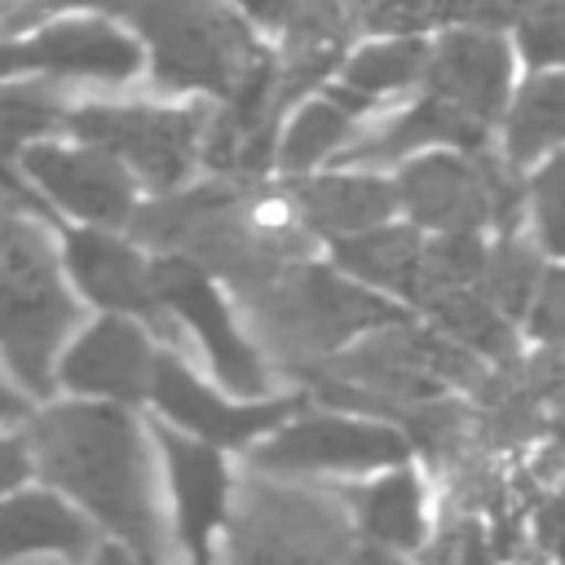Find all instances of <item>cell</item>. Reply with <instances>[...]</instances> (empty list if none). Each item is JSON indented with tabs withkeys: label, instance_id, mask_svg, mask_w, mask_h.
<instances>
[{
	"label": "cell",
	"instance_id": "cell-1",
	"mask_svg": "<svg viewBox=\"0 0 565 565\" xmlns=\"http://www.w3.org/2000/svg\"><path fill=\"white\" fill-rule=\"evenodd\" d=\"M22 424L31 468L110 530L137 565H163L154 472L137 419L110 402H49Z\"/></svg>",
	"mask_w": 565,
	"mask_h": 565
},
{
	"label": "cell",
	"instance_id": "cell-2",
	"mask_svg": "<svg viewBox=\"0 0 565 565\" xmlns=\"http://www.w3.org/2000/svg\"><path fill=\"white\" fill-rule=\"evenodd\" d=\"M79 327V300L62 278L44 221L0 212V358L22 397H49L53 362Z\"/></svg>",
	"mask_w": 565,
	"mask_h": 565
},
{
	"label": "cell",
	"instance_id": "cell-3",
	"mask_svg": "<svg viewBox=\"0 0 565 565\" xmlns=\"http://www.w3.org/2000/svg\"><path fill=\"white\" fill-rule=\"evenodd\" d=\"M238 305L252 318L260 349L274 353L287 375H300L327 353L344 349L349 340L406 318V309L393 305L388 296L366 291L340 269L313 260L287 265L265 287L247 291Z\"/></svg>",
	"mask_w": 565,
	"mask_h": 565
},
{
	"label": "cell",
	"instance_id": "cell-4",
	"mask_svg": "<svg viewBox=\"0 0 565 565\" xmlns=\"http://www.w3.org/2000/svg\"><path fill=\"white\" fill-rule=\"evenodd\" d=\"M234 565H344L353 552V512L344 490H309L287 477L247 472L225 503Z\"/></svg>",
	"mask_w": 565,
	"mask_h": 565
},
{
	"label": "cell",
	"instance_id": "cell-5",
	"mask_svg": "<svg viewBox=\"0 0 565 565\" xmlns=\"http://www.w3.org/2000/svg\"><path fill=\"white\" fill-rule=\"evenodd\" d=\"M97 9L119 13L141 31L163 88H203L230 97L265 57L247 22L225 0H97Z\"/></svg>",
	"mask_w": 565,
	"mask_h": 565
},
{
	"label": "cell",
	"instance_id": "cell-6",
	"mask_svg": "<svg viewBox=\"0 0 565 565\" xmlns=\"http://www.w3.org/2000/svg\"><path fill=\"white\" fill-rule=\"evenodd\" d=\"M397 207H406L415 230L433 234H481L494 225V234H516L525 185L516 172L486 150H433L411 163H402L393 181Z\"/></svg>",
	"mask_w": 565,
	"mask_h": 565
},
{
	"label": "cell",
	"instance_id": "cell-7",
	"mask_svg": "<svg viewBox=\"0 0 565 565\" xmlns=\"http://www.w3.org/2000/svg\"><path fill=\"white\" fill-rule=\"evenodd\" d=\"M207 115V106H75L62 115V128L119 159L146 190L168 194L185 185Z\"/></svg>",
	"mask_w": 565,
	"mask_h": 565
},
{
	"label": "cell",
	"instance_id": "cell-8",
	"mask_svg": "<svg viewBox=\"0 0 565 565\" xmlns=\"http://www.w3.org/2000/svg\"><path fill=\"white\" fill-rule=\"evenodd\" d=\"M411 459L406 437L393 424L340 415V411H309L291 415L274 437L247 450V472L260 477H309V472H371V468H402Z\"/></svg>",
	"mask_w": 565,
	"mask_h": 565
},
{
	"label": "cell",
	"instance_id": "cell-9",
	"mask_svg": "<svg viewBox=\"0 0 565 565\" xmlns=\"http://www.w3.org/2000/svg\"><path fill=\"white\" fill-rule=\"evenodd\" d=\"M150 287H154V300L163 305V313L185 322L190 335L203 344V353L225 388L265 397V388H269L265 353L238 331L216 282L199 265H190L185 256H150Z\"/></svg>",
	"mask_w": 565,
	"mask_h": 565
},
{
	"label": "cell",
	"instance_id": "cell-10",
	"mask_svg": "<svg viewBox=\"0 0 565 565\" xmlns=\"http://www.w3.org/2000/svg\"><path fill=\"white\" fill-rule=\"evenodd\" d=\"M146 402H154L168 424L185 428L203 446H247L260 433L300 415L309 397L287 393V397H252L238 406V402H225L221 393H212L172 349H163V353H154Z\"/></svg>",
	"mask_w": 565,
	"mask_h": 565
},
{
	"label": "cell",
	"instance_id": "cell-11",
	"mask_svg": "<svg viewBox=\"0 0 565 565\" xmlns=\"http://www.w3.org/2000/svg\"><path fill=\"white\" fill-rule=\"evenodd\" d=\"M22 181L40 190L53 207L97 225L119 230L128 225L137 207V181L119 159H110L97 146H57V141H31L18 150Z\"/></svg>",
	"mask_w": 565,
	"mask_h": 565
},
{
	"label": "cell",
	"instance_id": "cell-12",
	"mask_svg": "<svg viewBox=\"0 0 565 565\" xmlns=\"http://www.w3.org/2000/svg\"><path fill=\"white\" fill-rule=\"evenodd\" d=\"M154 353L159 349L150 344V331L141 322L106 313L62 344L53 362V384L79 397H102L110 406H132L150 393Z\"/></svg>",
	"mask_w": 565,
	"mask_h": 565
},
{
	"label": "cell",
	"instance_id": "cell-13",
	"mask_svg": "<svg viewBox=\"0 0 565 565\" xmlns=\"http://www.w3.org/2000/svg\"><path fill=\"white\" fill-rule=\"evenodd\" d=\"M137 71H141V44L106 18H66L31 35L0 40V79L9 75L128 79Z\"/></svg>",
	"mask_w": 565,
	"mask_h": 565
},
{
	"label": "cell",
	"instance_id": "cell-14",
	"mask_svg": "<svg viewBox=\"0 0 565 565\" xmlns=\"http://www.w3.org/2000/svg\"><path fill=\"white\" fill-rule=\"evenodd\" d=\"M57 260L66 265L75 287L106 313L137 318L146 331L172 335V322L150 287V256H141L128 238H115L110 230H97V225H79V230H66Z\"/></svg>",
	"mask_w": 565,
	"mask_h": 565
},
{
	"label": "cell",
	"instance_id": "cell-15",
	"mask_svg": "<svg viewBox=\"0 0 565 565\" xmlns=\"http://www.w3.org/2000/svg\"><path fill=\"white\" fill-rule=\"evenodd\" d=\"M419 79H424L428 97H437V102L463 110L468 119H477L481 128H490L508 106L512 53L494 31L455 26L437 44H428V62H424Z\"/></svg>",
	"mask_w": 565,
	"mask_h": 565
},
{
	"label": "cell",
	"instance_id": "cell-16",
	"mask_svg": "<svg viewBox=\"0 0 565 565\" xmlns=\"http://www.w3.org/2000/svg\"><path fill=\"white\" fill-rule=\"evenodd\" d=\"M154 441L163 450L168 481H172L177 539H181L190 565H212V530L225 521L230 472H225L216 446H203L194 437H181L168 424L154 428Z\"/></svg>",
	"mask_w": 565,
	"mask_h": 565
},
{
	"label": "cell",
	"instance_id": "cell-17",
	"mask_svg": "<svg viewBox=\"0 0 565 565\" xmlns=\"http://www.w3.org/2000/svg\"><path fill=\"white\" fill-rule=\"evenodd\" d=\"M291 221L313 238H349L371 225H384L397 212V194L388 177L375 172H318V177H291L287 190Z\"/></svg>",
	"mask_w": 565,
	"mask_h": 565
},
{
	"label": "cell",
	"instance_id": "cell-18",
	"mask_svg": "<svg viewBox=\"0 0 565 565\" xmlns=\"http://www.w3.org/2000/svg\"><path fill=\"white\" fill-rule=\"evenodd\" d=\"M97 534L88 516H79L53 490H13L0 499V565L57 552V556H88Z\"/></svg>",
	"mask_w": 565,
	"mask_h": 565
},
{
	"label": "cell",
	"instance_id": "cell-19",
	"mask_svg": "<svg viewBox=\"0 0 565 565\" xmlns=\"http://www.w3.org/2000/svg\"><path fill=\"white\" fill-rule=\"evenodd\" d=\"M490 128H481L477 119H468L463 110L437 102V97H419L415 106H406L402 115H393L388 124H380L366 137L344 141L340 159L344 163H393L406 159L424 146H455V150H486Z\"/></svg>",
	"mask_w": 565,
	"mask_h": 565
},
{
	"label": "cell",
	"instance_id": "cell-20",
	"mask_svg": "<svg viewBox=\"0 0 565 565\" xmlns=\"http://www.w3.org/2000/svg\"><path fill=\"white\" fill-rule=\"evenodd\" d=\"M419 247L424 234L415 225H371L362 234L335 238L331 243V269H340L344 278L362 282L366 291L388 296L393 305L411 309L415 300V278H419Z\"/></svg>",
	"mask_w": 565,
	"mask_h": 565
},
{
	"label": "cell",
	"instance_id": "cell-21",
	"mask_svg": "<svg viewBox=\"0 0 565 565\" xmlns=\"http://www.w3.org/2000/svg\"><path fill=\"white\" fill-rule=\"evenodd\" d=\"M344 499H349V512H353V530L366 543L388 547V552L424 547V539H428L424 486L406 463L388 468L380 481H371V486H362V490H353Z\"/></svg>",
	"mask_w": 565,
	"mask_h": 565
},
{
	"label": "cell",
	"instance_id": "cell-22",
	"mask_svg": "<svg viewBox=\"0 0 565 565\" xmlns=\"http://www.w3.org/2000/svg\"><path fill=\"white\" fill-rule=\"evenodd\" d=\"M419 313H428V327L433 331H441L446 340H455L459 349H468L472 358H481L486 366H499V362H508V358L521 353L516 322H508L481 296V287H446V291L428 296L419 305Z\"/></svg>",
	"mask_w": 565,
	"mask_h": 565
},
{
	"label": "cell",
	"instance_id": "cell-23",
	"mask_svg": "<svg viewBox=\"0 0 565 565\" xmlns=\"http://www.w3.org/2000/svg\"><path fill=\"white\" fill-rule=\"evenodd\" d=\"M561 119H565V84L556 71H539L521 84V93L508 106L503 119V159L512 172L530 168L534 159L552 154L561 141Z\"/></svg>",
	"mask_w": 565,
	"mask_h": 565
},
{
	"label": "cell",
	"instance_id": "cell-24",
	"mask_svg": "<svg viewBox=\"0 0 565 565\" xmlns=\"http://www.w3.org/2000/svg\"><path fill=\"white\" fill-rule=\"evenodd\" d=\"M424 62H428L424 35H388V40L362 44L358 53H349L340 62V88L371 106L375 97H388V93L419 84Z\"/></svg>",
	"mask_w": 565,
	"mask_h": 565
},
{
	"label": "cell",
	"instance_id": "cell-25",
	"mask_svg": "<svg viewBox=\"0 0 565 565\" xmlns=\"http://www.w3.org/2000/svg\"><path fill=\"white\" fill-rule=\"evenodd\" d=\"M353 119H358V115L344 110L331 93L305 102V106L291 115L287 132L274 141V168L287 172V177H309L322 159H331V154L344 150V141L353 137Z\"/></svg>",
	"mask_w": 565,
	"mask_h": 565
},
{
	"label": "cell",
	"instance_id": "cell-26",
	"mask_svg": "<svg viewBox=\"0 0 565 565\" xmlns=\"http://www.w3.org/2000/svg\"><path fill=\"white\" fill-rule=\"evenodd\" d=\"M543 256L534 252V243L516 238V234H499L494 243H486V260H481V296L508 318H525V305L534 300L539 291V278H543Z\"/></svg>",
	"mask_w": 565,
	"mask_h": 565
},
{
	"label": "cell",
	"instance_id": "cell-27",
	"mask_svg": "<svg viewBox=\"0 0 565 565\" xmlns=\"http://www.w3.org/2000/svg\"><path fill=\"white\" fill-rule=\"evenodd\" d=\"M393 428L406 437L411 450H419L433 463H459L468 455V441H472L468 406L450 393H437V397H424V402L406 406L393 419Z\"/></svg>",
	"mask_w": 565,
	"mask_h": 565
},
{
	"label": "cell",
	"instance_id": "cell-28",
	"mask_svg": "<svg viewBox=\"0 0 565 565\" xmlns=\"http://www.w3.org/2000/svg\"><path fill=\"white\" fill-rule=\"evenodd\" d=\"M481 260H486V238L472 230L459 234H433L419 247V278H415V300L411 309H419L428 296L446 291V287H477L481 278Z\"/></svg>",
	"mask_w": 565,
	"mask_h": 565
},
{
	"label": "cell",
	"instance_id": "cell-29",
	"mask_svg": "<svg viewBox=\"0 0 565 565\" xmlns=\"http://www.w3.org/2000/svg\"><path fill=\"white\" fill-rule=\"evenodd\" d=\"M62 106L44 88L4 84L0 88V163H13L22 146L44 141V132L62 128Z\"/></svg>",
	"mask_w": 565,
	"mask_h": 565
},
{
	"label": "cell",
	"instance_id": "cell-30",
	"mask_svg": "<svg viewBox=\"0 0 565 565\" xmlns=\"http://www.w3.org/2000/svg\"><path fill=\"white\" fill-rule=\"evenodd\" d=\"M561 13H565L561 0H525L521 13L512 18L516 22V44H521V53L534 71H552L556 57H561V44H565Z\"/></svg>",
	"mask_w": 565,
	"mask_h": 565
},
{
	"label": "cell",
	"instance_id": "cell-31",
	"mask_svg": "<svg viewBox=\"0 0 565 565\" xmlns=\"http://www.w3.org/2000/svg\"><path fill=\"white\" fill-rule=\"evenodd\" d=\"M349 18L375 35H419L441 22V0H349Z\"/></svg>",
	"mask_w": 565,
	"mask_h": 565
},
{
	"label": "cell",
	"instance_id": "cell-32",
	"mask_svg": "<svg viewBox=\"0 0 565 565\" xmlns=\"http://www.w3.org/2000/svg\"><path fill=\"white\" fill-rule=\"evenodd\" d=\"M561 154H547V163L530 177L525 185V207L534 216V234H539V247L547 256H561V243H565V230H561Z\"/></svg>",
	"mask_w": 565,
	"mask_h": 565
},
{
	"label": "cell",
	"instance_id": "cell-33",
	"mask_svg": "<svg viewBox=\"0 0 565 565\" xmlns=\"http://www.w3.org/2000/svg\"><path fill=\"white\" fill-rule=\"evenodd\" d=\"M428 565H499V556L490 552L481 521L459 516L428 543Z\"/></svg>",
	"mask_w": 565,
	"mask_h": 565
},
{
	"label": "cell",
	"instance_id": "cell-34",
	"mask_svg": "<svg viewBox=\"0 0 565 565\" xmlns=\"http://www.w3.org/2000/svg\"><path fill=\"white\" fill-rule=\"evenodd\" d=\"M525 331H530L539 344H547V349L561 344V331H565V282H561V269H556V265L543 269L539 291H534V300L525 305Z\"/></svg>",
	"mask_w": 565,
	"mask_h": 565
},
{
	"label": "cell",
	"instance_id": "cell-35",
	"mask_svg": "<svg viewBox=\"0 0 565 565\" xmlns=\"http://www.w3.org/2000/svg\"><path fill=\"white\" fill-rule=\"evenodd\" d=\"M525 0H441V22L494 31L499 22H512Z\"/></svg>",
	"mask_w": 565,
	"mask_h": 565
},
{
	"label": "cell",
	"instance_id": "cell-36",
	"mask_svg": "<svg viewBox=\"0 0 565 565\" xmlns=\"http://www.w3.org/2000/svg\"><path fill=\"white\" fill-rule=\"evenodd\" d=\"M26 477H31L26 441H22V437H13V433H0V499H4V494H13Z\"/></svg>",
	"mask_w": 565,
	"mask_h": 565
},
{
	"label": "cell",
	"instance_id": "cell-37",
	"mask_svg": "<svg viewBox=\"0 0 565 565\" xmlns=\"http://www.w3.org/2000/svg\"><path fill=\"white\" fill-rule=\"evenodd\" d=\"M238 4H243L260 26H282L296 0H238Z\"/></svg>",
	"mask_w": 565,
	"mask_h": 565
},
{
	"label": "cell",
	"instance_id": "cell-38",
	"mask_svg": "<svg viewBox=\"0 0 565 565\" xmlns=\"http://www.w3.org/2000/svg\"><path fill=\"white\" fill-rule=\"evenodd\" d=\"M31 415V402L0 375V424H18V419H26Z\"/></svg>",
	"mask_w": 565,
	"mask_h": 565
},
{
	"label": "cell",
	"instance_id": "cell-39",
	"mask_svg": "<svg viewBox=\"0 0 565 565\" xmlns=\"http://www.w3.org/2000/svg\"><path fill=\"white\" fill-rule=\"evenodd\" d=\"M344 565H406L397 552L375 547V543H353V552L344 556Z\"/></svg>",
	"mask_w": 565,
	"mask_h": 565
},
{
	"label": "cell",
	"instance_id": "cell-40",
	"mask_svg": "<svg viewBox=\"0 0 565 565\" xmlns=\"http://www.w3.org/2000/svg\"><path fill=\"white\" fill-rule=\"evenodd\" d=\"M88 556H93V565H137V561H132L115 539H110V543H97Z\"/></svg>",
	"mask_w": 565,
	"mask_h": 565
},
{
	"label": "cell",
	"instance_id": "cell-41",
	"mask_svg": "<svg viewBox=\"0 0 565 565\" xmlns=\"http://www.w3.org/2000/svg\"><path fill=\"white\" fill-rule=\"evenodd\" d=\"M13 565H18V561H13Z\"/></svg>",
	"mask_w": 565,
	"mask_h": 565
}]
</instances>
